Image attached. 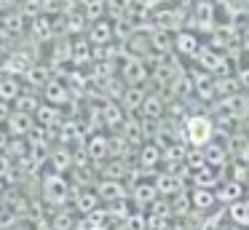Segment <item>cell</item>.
<instances>
[{
	"instance_id": "6da1fadb",
	"label": "cell",
	"mask_w": 249,
	"mask_h": 230,
	"mask_svg": "<svg viewBox=\"0 0 249 230\" xmlns=\"http://www.w3.org/2000/svg\"><path fill=\"white\" fill-rule=\"evenodd\" d=\"M214 121L204 112H193V115L185 121V142L196 150H204L209 142H214Z\"/></svg>"
},
{
	"instance_id": "7a4b0ae2",
	"label": "cell",
	"mask_w": 249,
	"mask_h": 230,
	"mask_svg": "<svg viewBox=\"0 0 249 230\" xmlns=\"http://www.w3.org/2000/svg\"><path fill=\"white\" fill-rule=\"evenodd\" d=\"M156 30H163L169 35H177L188 27V8H179V5H163V8H156L150 14Z\"/></svg>"
},
{
	"instance_id": "3957f363",
	"label": "cell",
	"mask_w": 249,
	"mask_h": 230,
	"mask_svg": "<svg viewBox=\"0 0 249 230\" xmlns=\"http://www.w3.org/2000/svg\"><path fill=\"white\" fill-rule=\"evenodd\" d=\"M43 201L51 203V206L56 209H65V203L70 201V182L65 179V174H56V171H51V174L43 177Z\"/></svg>"
},
{
	"instance_id": "277c9868",
	"label": "cell",
	"mask_w": 249,
	"mask_h": 230,
	"mask_svg": "<svg viewBox=\"0 0 249 230\" xmlns=\"http://www.w3.org/2000/svg\"><path fill=\"white\" fill-rule=\"evenodd\" d=\"M118 75L126 86H145L150 80V70H147L145 59H137V56H126L121 62Z\"/></svg>"
},
{
	"instance_id": "5b68a950",
	"label": "cell",
	"mask_w": 249,
	"mask_h": 230,
	"mask_svg": "<svg viewBox=\"0 0 249 230\" xmlns=\"http://www.w3.org/2000/svg\"><path fill=\"white\" fill-rule=\"evenodd\" d=\"M201 48H204V43H201L198 32L182 30V32L174 35V53H177L179 59H196Z\"/></svg>"
},
{
	"instance_id": "8992f818",
	"label": "cell",
	"mask_w": 249,
	"mask_h": 230,
	"mask_svg": "<svg viewBox=\"0 0 249 230\" xmlns=\"http://www.w3.org/2000/svg\"><path fill=\"white\" fill-rule=\"evenodd\" d=\"M94 190H97V195L102 198V203H110V206H115V203L126 201V198L131 195L129 185H124V182H115V179H99Z\"/></svg>"
},
{
	"instance_id": "52a82bcc",
	"label": "cell",
	"mask_w": 249,
	"mask_h": 230,
	"mask_svg": "<svg viewBox=\"0 0 249 230\" xmlns=\"http://www.w3.org/2000/svg\"><path fill=\"white\" fill-rule=\"evenodd\" d=\"M214 195H217V203L220 206H233V203H238V201H244L247 198V187L241 185V182H236V179H222L220 182V187L214 190Z\"/></svg>"
},
{
	"instance_id": "ba28073f",
	"label": "cell",
	"mask_w": 249,
	"mask_h": 230,
	"mask_svg": "<svg viewBox=\"0 0 249 230\" xmlns=\"http://www.w3.org/2000/svg\"><path fill=\"white\" fill-rule=\"evenodd\" d=\"M131 203H134L140 212H147V209L153 206V203L158 201V190H156V182L153 179H145V182H137L134 187H131Z\"/></svg>"
},
{
	"instance_id": "9c48e42d",
	"label": "cell",
	"mask_w": 249,
	"mask_h": 230,
	"mask_svg": "<svg viewBox=\"0 0 249 230\" xmlns=\"http://www.w3.org/2000/svg\"><path fill=\"white\" fill-rule=\"evenodd\" d=\"M153 182H156V190L161 198H174L185 190V179L179 174H174V171H158L153 177Z\"/></svg>"
},
{
	"instance_id": "30bf717a",
	"label": "cell",
	"mask_w": 249,
	"mask_h": 230,
	"mask_svg": "<svg viewBox=\"0 0 249 230\" xmlns=\"http://www.w3.org/2000/svg\"><path fill=\"white\" fill-rule=\"evenodd\" d=\"M137 166L150 174H158V166H163V150L156 142H145L137 150Z\"/></svg>"
},
{
	"instance_id": "8fae6325",
	"label": "cell",
	"mask_w": 249,
	"mask_h": 230,
	"mask_svg": "<svg viewBox=\"0 0 249 230\" xmlns=\"http://www.w3.org/2000/svg\"><path fill=\"white\" fill-rule=\"evenodd\" d=\"M89 43H91L94 48H105V46H113L115 40V27L110 19H102V21H94V24H89V32H86Z\"/></svg>"
},
{
	"instance_id": "7c38bea8",
	"label": "cell",
	"mask_w": 249,
	"mask_h": 230,
	"mask_svg": "<svg viewBox=\"0 0 249 230\" xmlns=\"http://www.w3.org/2000/svg\"><path fill=\"white\" fill-rule=\"evenodd\" d=\"M86 158L97 166H102L105 160H110V137H105L102 131L91 134V137L86 139Z\"/></svg>"
},
{
	"instance_id": "4fadbf2b",
	"label": "cell",
	"mask_w": 249,
	"mask_h": 230,
	"mask_svg": "<svg viewBox=\"0 0 249 230\" xmlns=\"http://www.w3.org/2000/svg\"><path fill=\"white\" fill-rule=\"evenodd\" d=\"M70 99H72V91H70V86H67L65 80L51 78L49 83H46V88H43V102L46 105H54V107L62 110Z\"/></svg>"
},
{
	"instance_id": "5bb4252c",
	"label": "cell",
	"mask_w": 249,
	"mask_h": 230,
	"mask_svg": "<svg viewBox=\"0 0 249 230\" xmlns=\"http://www.w3.org/2000/svg\"><path fill=\"white\" fill-rule=\"evenodd\" d=\"M193 86H196V99H198L201 105H214V102H217L214 78H212V75L196 70V72H193Z\"/></svg>"
},
{
	"instance_id": "9a60e30c",
	"label": "cell",
	"mask_w": 249,
	"mask_h": 230,
	"mask_svg": "<svg viewBox=\"0 0 249 230\" xmlns=\"http://www.w3.org/2000/svg\"><path fill=\"white\" fill-rule=\"evenodd\" d=\"M35 115H27V112H17L14 110V115L8 118V123H6V131L11 134V137H17V139H24V137H30V134L35 131Z\"/></svg>"
},
{
	"instance_id": "2e32d148",
	"label": "cell",
	"mask_w": 249,
	"mask_h": 230,
	"mask_svg": "<svg viewBox=\"0 0 249 230\" xmlns=\"http://www.w3.org/2000/svg\"><path fill=\"white\" fill-rule=\"evenodd\" d=\"M201 153H204L206 166H212V169H217V171H225L228 166L233 163V158L228 155V150H225V144H222V142H209Z\"/></svg>"
},
{
	"instance_id": "e0dca14e",
	"label": "cell",
	"mask_w": 249,
	"mask_h": 230,
	"mask_svg": "<svg viewBox=\"0 0 249 230\" xmlns=\"http://www.w3.org/2000/svg\"><path fill=\"white\" fill-rule=\"evenodd\" d=\"M190 203H193V212L201 214V217L212 214L217 206H220L214 190H201V187H190Z\"/></svg>"
},
{
	"instance_id": "ac0fdd59",
	"label": "cell",
	"mask_w": 249,
	"mask_h": 230,
	"mask_svg": "<svg viewBox=\"0 0 249 230\" xmlns=\"http://www.w3.org/2000/svg\"><path fill=\"white\" fill-rule=\"evenodd\" d=\"M75 212L78 214H83V217H89V214H94V212H99L102 209V198L97 195V190H91V187H83V190H78L75 193Z\"/></svg>"
},
{
	"instance_id": "d6986e66",
	"label": "cell",
	"mask_w": 249,
	"mask_h": 230,
	"mask_svg": "<svg viewBox=\"0 0 249 230\" xmlns=\"http://www.w3.org/2000/svg\"><path fill=\"white\" fill-rule=\"evenodd\" d=\"M126 110L121 107V102H102V126L113 128V131H121V126L126 123Z\"/></svg>"
},
{
	"instance_id": "ffe728a7",
	"label": "cell",
	"mask_w": 249,
	"mask_h": 230,
	"mask_svg": "<svg viewBox=\"0 0 249 230\" xmlns=\"http://www.w3.org/2000/svg\"><path fill=\"white\" fill-rule=\"evenodd\" d=\"M35 123H38L40 128H49V131H54V128H59L62 123H65V118H62V110L54 105H40V110L35 112Z\"/></svg>"
},
{
	"instance_id": "44dd1931",
	"label": "cell",
	"mask_w": 249,
	"mask_h": 230,
	"mask_svg": "<svg viewBox=\"0 0 249 230\" xmlns=\"http://www.w3.org/2000/svg\"><path fill=\"white\" fill-rule=\"evenodd\" d=\"M220 182H222V171L212 169V166H204L201 171H196V174L190 177V185L201 187V190H217Z\"/></svg>"
},
{
	"instance_id": "7402d4cb",
	"label": "cell",
	"mask_w": 249,
	"mask_h": 230,
	"mask_svg": "<svg viewBox=\"0 0 249 230\" xmlns=\"http://www.w3.org/2000/svg\"><path fill=\"white\" fill-rule=\"evenodd\" d=\"M166 99H163L161 94H147L145 105H142L140 110V118H147V121H163V115H166Z\"/></svg>"
},
{
	"instance_id": "603a6c76",
	"label": "cell",
	"mask_w": 249,
	"mask_h": 230,
	"mask_svg": "<svg viewBox=\"0 0 249 230\" xmlns=\"http://www.w3.org/2000/svg\"><path fill=\"white\" fill-rule=\"evenodd\" d=\"M49 166L56 171V174H65V171H70L72 166H75V158H72V150L65 147V144H59V147H54L49 153Z\"/></svg>"
},
{
	"instance_id": "cb8c5ba5",
	"label": "cell",
	"mask_w": 249,
	"mask_h": 230,
	"mask_svg": "<svg viewBox=\"0 0 249 230\" xmlns=\"http://www.w3.org/2000/svg\"><path fill=\"white\" fill-rule=\"evenodd\" d=\"M145 99H147V91L142 88V86H129L126 94H124V99H121V107L126 110V115H134V112L142 110Z\"/></svg>"
},
{
	"instance_id": "d4e9b609",
	"label": "cell",
	"mask_w": 249,
	"mask_h": 230,
	"mask_svg": "<svg viewBox=\"0 0 249 230\" xmlns=\"http://www.w3.org/2000/svg\"><path fill=\"white\" fill-rule=\"evenodd\" d=\"M150 48H153V56H172L174 53V35L163 30H153L150 32Z\"/></svg>"
},
{
	"instance_id": "484cf974",
	"label": "cell",
	"mask_w": 249,
	"mask_h": 230,
	"mask_svg": "<svg viewBox=\"0 0 249 230\" xmlns=\"http://www.w3.org/2000/svg\"><path fill=\"white\" fill-rule=\"evenodd\" d=\"M99 174H102V179L124 182L126 177H129V163L121 160V158H110V160H105V163L99 166Z\"/></svg>"
},
{
	"instance_id": "4316f807",
	"label": "cell",
	"mask_w": 249,
	"mask_h": 230,
	"mask_svg": "<svg viewBox=\"0 0 249 230\" xmlns=\"http://www.w3.org/2000/svg\"><path fill=\"white\" fill-rule=\"evenodd\" d=\"M22 83H19V78L17 75H3L0 78V102H17L19 96H22Z\"/></svg>"
},
{
	"instance_id": "83f0119b",
	"label": "cell",
	"mask_w": 249,
	"mask_h": 230,
	"mask_svg": "<svg viewBox=\"0 0 249 230\" xmlns=\"http://www.w3.org/2000/svg\"><path fill=\"white\" fill-rule=\"evenodd\" d=\"M121 134L129 139L131 147H142V144H145V137H142V118L129 115V118H126V123L121 126Z\"/></svg>"
},
{
	"instance_id": "f1b7e54d",
	"label": "cell",
	"mask_w": 249,
	"mask_h": 230,
	"mask_svg": "<svg viewBox=\"0 0 249 230\" xmlns=\"http://www.w3.org/2000/svg\"><path fill=\"white\" fill-rule=\"evenodd\" d=\"M169 91H172L174 99H190V96H196V86H193V75L182 72L174 78V83L169 86Z\"/></svg>"
},
{
	"instance_id": "f546056e",
	"label": "cell",
	"mask_w": 249,
	"mask_h": 230,
	"mask_svg": "<svg viewBox=\"0 0 249 230\" xmlns=\"http://www.w3.org/2000/svg\"><path fill=\"white\" fill-rule=\"evenodd\" d=\"M30 32H33V37H35L38 43H46V40H51V37L56 35L54 21H51L49 16H40V19L30 21Z\"/></svg>"
},
{
	"instance_id": "4dcf8cb0",
	"label": "cell",
	"mask_w": 249,
	"mask_h": 230,
	"mask_svg": "<svg viewBox=\"0 0 249 230\" xmlns=\"http://www.w3.org/2000/svg\"><path fill=\"white\" fill-rule=\"evenodd\" d=\"M214 91H217V99H228V96L241 94V86H238L236 75H222V78H214Z\"/></svg>"
},
{
	"instance_id": "1f68e13d",
	"label": "cell",
	"mask_w": 249,
	"mask_h": 230,
	"mask_svg": "<svg viewBox=\"0 0 249 230\" xmlns=\"http://www.w3.org/2000/svg\"><path fill=\"white\" fill-rule=\"evenodd\" d=\"M228 219H231V225H236V228H249V195L244 198V201L228 206Z\"/></svg>"
},
{
	"instance_id": "d6a6232c",
	"label": "cell",
	"mask_w": 249,
	"mask_h": 230,
	"mask_svg": "<svg viewBox=\"0 0 249 230\" xmlns=\"http://www.w3.org/2000/svg\"><path fill=\"white\" fill-rule=\"evenodd\" d=\"M14 105H17V112H27V115H35V112L40 110V105H43V102H40L38 94L30 88V91H22V96H19Z\"/></svg>"
},
{
	"instance_id": "836d02e7",
	"label": "cell",
	"mask_w": 249,
	"mask_h": 230,
	"mask_svg": "<svg viewBox=\"0 0 249 230\" xmlns=\"http://www.w3.org/2000/svg\"><path fill=\"white\" fill-rule=\"evenodd\" d=\"M83 137V131H81V123L75 121V118H70V121H65L59 126V142L65 144H72V142H78V139Z\"/></svg>"
},
{
	"instance_id": "e575fe53",
	"label": "cell",
	"mask_w": 249,
	"mask_h": 230,
	"mask_svg": "<svg viewBox=\"0 0 249 230\" xmlns=\"http://www.w3.org/2000/svg\"><path fill=\"white\" fill-rule=\"evenodd\" d=\"M172 212H174V219H185L193 214V203H190V190H182L179 195L172 198Z\"/></svg>"
},
{
	"instance_id": "d590c367",
	"label": "cell",
	"mask_w": 249,
	"mask_h": 230,
	"mask_svg": "<svg viewBox=\"0 0 249 230\" xmlns=\"http://www.w3.org/2000/svg\"><path fill=\"white\" fill-rule=\"evenodd\" d=\"M145 214H150V217H158V219H174V212H172V201H169V198H158V201L153 203V206L147 209Z\"/></svg>"
},
{
	"instance_id": "8d00e7d4",
	"label": "cell",
	"mask_w": 249,
	"mask_h": 230,
	"mask_svg": "<svg viewBox=\"0 0 249 230\" xmlns=\"http://www.w3.org/2000/svg\"><path fill=\"white\" fill-rule=\"evenodd\" d=\"M228 171H231V177H228V179L241 182L244 187L249 185V166H247V163H241V160H233V163L228 166Z\"/></svg>"
},
{
	"instance_id": "74e56055",
	"label": "cell",
	"mask_w": 249,
	"mask_h": 230,
	"mask_svg": "<svg viewBox=\"0 0 249 230\" xmlns=\"http://www.w3.org/2000/svg\"><path fill=\"white\" fill-rule=\"evenodd\" d=\"M54 62H72V40L62 37L54 48Z\"/></svg>"
},
{
	"instance_id": "f35d334b",
	"label": "cell",
	"mask_w": 249,
	"mask_h": 230,
	"mask_svg": "<svg viewBox=\"0 0 249 230\" xmlns=\"http://www.w3.org/2000/svg\"><path fill=\"white\" fill-rule=\"evenodd\" d=\"M27 80L33 86H43V88H46V83L51 80V75H49V70H46V67H30Z\"/></svg>"
},
{
	"instance_id": "ab89813d",
	"label": "cell",
	"mask_w": 249,
	"mask_h": 230,
	"mask_svg": "<svg viewBox=\"0 0 249 230\" xmlns=\"http://www.w3.org/2000/svg\"><path fill=\"white\" fill-rule=\"evenodd\" d=\"M75 225L78 222L72 219V214L65 212V209H62V212L54 217V230H75Z\"/></svg>"
},
{
	"instance_id": "60d3db41",
	"label": "cell",
	"mask_w": 249,
	"mask_h": 230,
	"mask_svg": "<svg viewBox=\"0 0 249 230\" xmlns=\"http://www.w3.org/2000/svg\"><path fill=\"white\" fill-rule=\"evenodd\" d=\"M236 78H238V86L249 91V64H244V67L236 70Z\"/></svg>"
},
{
	"instance_id": "b9f144b4",
	"label": "cell",
	"mask_w": 249,
	"mask_h": 230,
	"mask_svg": "<svg viewBox=\"0 0 249 230\" xmlns=\"http://www.w3.org/2000/svg\"><path fill=\"white\" fill-rule=\"evenodd\" d=\"M11 115H14L11 105H8V102H0V126H6L8 118H11Z\"/></svg>"
},
{
	"instance_id": "7bdbcfd3",
	"label": "cell",
	"mask_w": 249,
	"mask_h": 230,
	"mask_svg": "<svg viewBox=\"0 0 249 230\" xmlns=\"http://www.w3.org/2000/svg\"><path fill=\"white\" fill-rule=\"evenodd\" d=\"M238 43L244 46V51H249V24H241V37H238Z\"/></svg>"
},
{
	"instance_id": "ee69618b",
	"label": "cell",
	"mask_w": 249,
	"mask_h": 230,
	"mask_svg": "<svg viewBox=\"0 0 249 230\" xmlns=\"http://www.w3.org/2000/svg\"><path fill=\"white\" fill-rule=\"evenodd\" d=\"M11 134L6 131V128H0V150H8V144H11Z\"/></svg>"
},
{
	"instance_id": "f6af8a7d",
	"label": "cell",
	"mask_w": 249,
	"mask_h": 230,
	"mask_svg": "<svg viewBox=\"0 0 249 230\" xmlns=\"http://www.w3.org/2000/svg\"><path fill=\"white\" fill-rule=\"evenodd\" d=\"M131 3H137L140 8H145V11H150L153 5H156V0H131Z\"/></svg>"
},
{
	"instance_id": "bcb514c9",
	"label": "cell",
	"mask_w": 249,
	"mask_h": 230,
	"mask_svg": "<svg viewBox=\"0 0 249 230\" xmlns=\"http://www.w3.org/2000/svg\"><path fill=\"white\" fill-rule=\"evenodd\" d=\"M78 3H81L83 8H91V5H99V3H105V0H78Z\"/></svg>"
},
{
	"instance_id": "7dc6e473",
	"label": "cell",
	"mask_w": 249,
	"mask_h": 230,
	"mask_svg": "<svg viewBox=\"0 0 249 230\" xmlns=\"http://www.w3.org/2000/svg\"><path fill=\"white\" fill-rule=\"evenodd\" d=\"M228 230H249V228H236V225H228Z\"/></svg>"
},
{
	"instance_id": "c3c4849f",
	"label": "cell",
	"mask_w": 249,
	"mask_h": 230,
	"mask_svg": "<svg viewBox=\"0 0 249 230\" xmlns=\"http://www.w3.org/2000/svg\"><path fill=\"white\" fill-rule=\"evenodd\" d=\"M19 3H24V0H19Z\"/></svg>"
}]
</instances>
